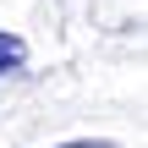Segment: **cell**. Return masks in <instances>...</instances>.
I'll return each instance as SVG.
<instances>
[{
    "label": "cell",
    "instance_id": "obj_2",
    "mask_svg": "<svg viewBox=\"0 0 148 148\" xmlns=\"http://www.w3.org/2000/svg\"><path fill=\"white\" fill-rule=\"evenodd\" d=\"M55 148H121V143H110V137H77V143H55Z\"/></svg>",
    "mask_w": 148,
    "mask_h": 148
},
{
    "label": "cell",
    "instance_id": "obj_1",
    "mask_svg": "<svg viewBox=\"0 0 148 148\" xmlns=\"http://www.w3.org/2000/svg\"><path fill=\"white\" fill-rule=\"evenodd\" d=\"M27 66V44L16 38V33H0V77H11V71H22Z\"/></svg>",
    "mask_w": 148,
    "mask_h": 148
}]
</instances>
